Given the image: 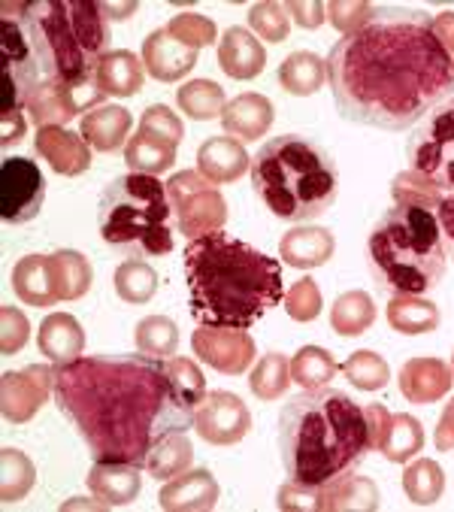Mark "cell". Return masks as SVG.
Here are the masks:
<instances>
[{"label": "cell", "instance_id": "1", "mask_svg": "<svg viewBox=\"0 0 454 512\" xmlns=\"http://www.w3.org/2000/svg\"><path fill=\"white\" fill-rule=\"evenodd\" d=\"M206 379L188 358L91 355L55 364V403L94 461L143 467L152 446L194 428Z\"/></svg>", "mask_w": 454, "mask_h": 512}, {"label": "cell", "instance_id": "2", "mask_svg": "<svg viewBox=\"0 0 454 512\" xmlns=\"http://www.w3.org/2000/svg\"><path fill=\"white\" fill-rule=\"evenodd\" d=\"M327 82L349 122L406 131L454 97V58L418 10H382L330 49Z\"/></svg>", "mask_w": 454, "mask_h": 512}, {"label": "cell", "instance_id": "3", "mask_svg": "<svg viewBox=\"0 0 454 512\" xmlns=\"http://www.w3.org/2000/svg\"><path fill=\"white\" fill-rule=\"evenodd\" d=\"M109 49L97 0H7L0 7V116L25 113L40 85H85Z\"/></svg>", "mask_w": 454, "mask_h": 512}, {"label": "cell", "instance_id": "4", "mask_svg": "<svg viewBox=\"0 0 454 512\" xmlns=\"http://www.w3.org/2000/svg\"><path fill=\"white\" fill-rule=\"evenodd\" d=\"M185 285L191 316L231 331H249L285 297L282 264L221 231L188 243Z\"/></svg>", "mask_w": 454, "mask_h": 512}, {"label": "cell", "instance_id": "5", "mask_svg": "<svg viewBox=\"0 0 454 512\" xmlns=\"http://www.w3.org/2000/svg\"><path fill=\"white\" fill-rule=\"evenodd\" d=\"M279 452L288 479L315 488L355 470L373 452L364 406L327 385L291 397L279 413Z\"/></svg>", "mask_w": 454, "mask_h": 512}, {"label": "cell", "instance_id": "6", "mask_svg": "<svg viewBox=\"0 0 454 512\" xmlns=\"http://www.w3.org/2000/svg\"><path fill=\"white\" fill-rule=\"evenodd\" d=\"M252 188L264 207L285 222L321 219L339 197L333 155L300 134H282L252 158Z\"/></svg>", "mask_w": 454, "mask_h": 512}, {"label": "cell", "instance_id": "7", "mask_svg": "<svg viewBox=\"0 0 454 512\" xmlns=\"http://www.w3.org/2000/svg\"><path fill=\"white\" fill-rule=\"evenodd\" d=\"M367 249L373 279L391 297L433 291L448 267V249L436 213L409 203H394L373 225Z\"/></svg>", "mask_w": 454, "mask_h": 512}, {"label": "cell", "instance_id": "8", "mask_svg": "<svg viewBox=\"0 0 454 512\" xmlns=\"http://www.w3.org/2000/svg\"><path fill=\"white\" fill-rule=\"evenodd\" d=\"M173 207L167 182L158 176H116L100 194L97 228L106 246L128 258H155L173 252Z\"/></svg>", "mask_w": 454, "mask_h": 512}, {"label": "cell", "instance_id": "9", "mask_svg": "<svg viewBox=\"0 0 454 512\" xmlns=\"http://www.w3.org/2000/svg\"><path fill=\"white\" fill-rule=\"evenodd\" d=\"M409 170L427 176L439 191H454V97L430 110L409 137Z\"/></svg>", "mask_w": 454, "mask_h": 512}, {"label": "cell", "instance_id": "10", "mask_svg": "<svg viewBox=\"0 0 454 512\" xmlns=\"http://www.w3.org/2000/svg\"><path fill=\"white\" fill-rule=\"evenodd\" d=\"M167 197L179 234L188 240L215 234L227 222V203L221 191L197 170H182L167 179Z\"/></svg>", "mask_w": 454, "mask_h": 512}, {"label": "cell", "instance_id": "11", "mask_svg": "<svg viewBox=\"0 0 454 512\" xmlns=\"http://www.w3.org/2000/svg\"><path fill=\"white\" fill-rule=\"evenodd\" d=\"M46 200L43 170L31 158H7L0 167V216L7 225H28Z\"/></svg>", "mask_w": 454, "mask_h": 512}, {"label": "cell", "instance_id": "12", "mask_svg": "<svg viewBox=\"0 0 454 512\" xmlns=\"http://www.w3.org/2000/svg\"><path fill=\"white\" fill-rule=\"evenodd\" d=\"M194 431L209 446H237L252 431V413L231 391H206L194 409Z\"/></svg>", "mask_w": 454, "mask_h": 512}, {"label": "cell", "instance_id": "13", "mask_svg": "<svg viewBox=\"0 0 454 512\" xmlns=\"http://www.w3.org/2000/svg\"><path fill=\"white\" fill-rule=\"evenodd\" d=\"M55 394V367L28 364L25 370H7L0 379V409L13 425L31 422L40 406Z\"/></svg>", "mask_w": 454, "mask_h": 512}, {"label": "cell", "instance_id": "14", "mask_svg": "<svg viewBox=\"0 0 454 512\" xmlns=\"http://www.w3.org/2000/svg\"><path fill=\"white\" fill-rule=\"evenodd\" d=\"M191 349L194 355L209 364L212 370L224 373V376H240L249 370V364L255 361L258 349L255 340L246 331H231V328H209L200 325L191 334Z\"/></svg>", "mask_w": 454, "mask_h": 512}, {"label": "cell", "instance_id": "15", "mask_svg": "<svg viewBox=\"0 0 454 512\" xmlns=\"http://www.w3.org/2000/svg\"><path fill=\"white\" fill-rule=\"evenodd\" d=\"M143 67L158 82H179L197 67V49L179 43L167 28H158L143 40Z\"/></svg>", "mask_w": 454, "mask_h": 512}, {"label": "cell", "instance_id": "16", "mask_svg": "<svg viewBox=\"0 0 454 512\" xmlns=\"http://www.w3.org/2000/svg\"><path fill=\"white\" fill-rule=\"evenodd\" d=\"M34 152L61 176H82L91 167V146L70 128H40L34 137Z\"/></svg>", "mask_w": 454, "mask_h": 512}, {"label": "cell", "instance_id": "17", "mask_svg": "<svg viewBox=\"0 0 454 512\" xmlns=\"http://www.w3.org/2000/svg\"><path fill=\"white\" fill-rule=\"evenodd\" d=\"M218 482L209 470H185L164 482L158 506L167 512H206L218 506Z\"/></svg>", "mask_w": 454, "mask_h": 512}, {"label": "cell", "instance_id": "18", "mask_svg": "<svg viewBox=\"0 0 454 512\" xmlns=\"http://www.w3.org/2000/svg\"><path fill=\"white\" fill-rule=\"evenodd\" d=\"M273 119H276V110L270 104V97L246 91L224 107L221 128L227 137H234L240 143H252V140H261L273 128Z\"/></svg>", "mask_w": 454, "mask_h": 512}, {"label": "cell", "instance_id": "19", "mask_svg": "<svg viewBox=\"0 0 454 512\" xmlns=\"http://www.w3.org/2000/svg\"><path fill=\"white\" fill-rule=\"evenodd\" d=\"M397 382H400V394L409 403H436L451 391L454 370L439 358H409Z\"/></svg>", "mask_w": 454, "mask_h": 512}, {"label": "cell", "instance_id": "20", "mask_svg": "<svg viewBox=\"0 0 454 512\" xmlns=\"http://www.w3.org/2000/svg\"><path fill=\"white\" fill-rule=\"evenodd\" d=\"M373 512L379 509V488L373 479L355 470L339 473L336 479L318 485V512Z\"/></svg>", "mask_w": 454, "mask_h": 512}, {"label": "cell", "instance_id": "21", "mask_svg": "<svg viewBox=\"0 0 454 512\" xmlns=\"http://www.w3.org/2000/svg\"><path fill=\"white\" fill-rule=\"evenodd\" d=\"M85 482L103 506H128L143 488L140 467L125 461H94Z\"/></svg>", "mask_w": 454, "mask_h": 512}, {"label": "cell", "instance_id": "22", "mask_svg": "<svg viewBox=\"0 0 454 512\" xmlns=\"http://www.w3.org/2000/svg\"><path fill=\"white\" fill-rule=\"evenodd\" d=\"M218 67L231 79L249 82L261 76V70L267 67V52L252 31L227 28L224 37L218 40Z\"/></svg>", "mask_w": 454, "mask_h": 512}, {"label": "cell", "instance_id": "23", "mask_svg": "<svg viewBox=\"0 0 454 512\" xmlns=\"http://www.w3.org/2000/svg\"><path fill=\"white\" fill-rule=\"evenodd\" d=\"M252 167L249 152L234 137H212L197 149V173L206 176L212 185L237 182Z\"/></svg>", "mask_w": 454, "mask_h": 512}, {"label": "cell", "instance_id": "24", "mask_svg": "<svg viewBox=\"0 0 454 512\" xmlns=\"http://www.w3.org/2000/svg\"><path fill=\"white\" fill-rule=\"evenodd\" d=\"M336 252V240L324 228H294L279 240V255L294 270L324 267Z\"/></svg>", "mask_w": 454, "mask_h": 512}, {"label": "cell", "instance_id": "25", "mask_svg": "<svg viewBox=\"0 0 454 512\" xmlns=\"http://www.w3.org/2000/svg\"><path fill=\"white\" fill-rule=\"evenodd\" d=\"M131 113L125 107H112V104H103L91 113L82 116V125H79V134L85 137V143L94 149V152H116L125 146L128 134H131Z\"/></svg>", "mask_w": 454, "mask_h": 512}, {"label": "cell", "instance_id": "26", "mask_svg": "<svg viewBox=\"0 0 454 512\" xmlns=\"http://www.w3.org/2000/svg\"><path fill=\"white\" fill-rule=\"evenodd\" d=\"M94 79H97V88L106 97H134L146 82V67L134 52L116 49V52L103 55V61L97 64Z\"/></svg>", "mask_w": 454, "mask_h": 512}, {"label": "cell", "instance_id": "27", "mask_svg": "<svg viewBox=\"0 0 454 512\" xmlns=\"http://www.w3.org/2000/svg\"><path fill=\"white\" fill-rule=\"evenodd\" d=\"M37 346H40V352L52 364H67V361L82 358V352H85V331H82V325L70 313H49L43 319V325H40Z\"/></svg>", "mask_w": 454, "mask_h": 512}, {"label": "cell", "instance_id": "28", "mask_svg": "<svg viewBox=\"0 0 454 512\" xmlns=\"http://www.w3.org/2000/svg\"><path fill=\"white\" fill-rule=\"evenodd\" d=\"M13 291L19 294V300H25L28 306H55L61 303L58 291H55V279H52V267H49V255H28L13 267Z\"/></svg>", "mask_w": 454, "mask_h": 512}, {"label": "cell", "instance_id": "29", "mask_svg": "<svg viewBox=\"0 0 454 512\" xmlns=\"http://www.w3.org/2000/svg\"><path fill=\"white\" fill-rule=\"evenodd\" d=\"M439 322H442L439 306L433 300H424L421 294H397L388 303V325L397 334H406V337L433 334Z\"/></svg>", "mask_w": 454, "mask_h": 512}, {"label": "cell", "instance_id": "30", "mask_svg": "<svg viewBox=\"0 0 454 512\" xmlns=\"http://www.w3.org/2000/svg\"><path fill=\"white\" fill-rule=\"evenodd\" d=\"M31 122L40 128H64L70 119L79 116V107L73 100V91L70 85H40L31 100H28V110Z\"/></svg>", "mask_w": 454, "mask_h": 512}, {"label": "cell", "instance_id": "31", "mask_svg": "<svg viewBox=\"0 0 454 512\" xmlns=\"http://www.w3.org/2000/svg\"><path fill=\"white\" fill-rule=\"evenodd\" d=\"M376 322V303L367 291H346L330 306V328L339 337H361Z\"/></svg>", "mask_w": 454, "mask_h": 512}, {"label": "cell", "instance_id": "32", "mask_svg": "<svg viewBox=\"0 0 454 512\" xmlns=\"http://www.w3.org/2000/svg\"><path fill=\"white\" fill-rule=\"evenodd\" d=\"M424 449V428L415 416L406 413H391L388 428L379 440V449L391 464H406Z\"/></svg>", "mask_w": 454, "mask_h": 512}, {"label": "cell", "instance_id": "33", "mask_svg": "<svg viewBox=\"0 0 454 512\" xmlns=\"http://www.w3.org/2000/svg\"><path fill=\"white\" fill-rule=\"evenodd\" d=\"M49 267H52V279H55V291L61 300H79L88 294L91 288V264L82 252L76 249H58L49 255Z\"/></svg>", "mask_w": 454, "mask_h": 512}, {"label": "cell", "instance_id": "34", "mask_svg": "<svg viewBox=\"0 0 454 512\" xmlns=\"http://www.w3.org/2000/svg\"><path fill=\"white\" fill-rule=\"evenodd\" d=\"M327 79V64L315 52H291L279 64V85L294 97L315 94Z\"/></svg>", "mask_w": 454, "mask_h": 512}, {"label": "cell", "instance_id": "35", "mask_svg": "<svg viewBox=\"0 0 454 512\" xmlns=\"http://www.w3.org/2000/svg\"><path fill=\"white\" fill-rule=\"evenodd\" d=\"M176 104L179 110L194 119V122H209V119H221L227 100H224V88L212 79H191L176 91Z\"/></svg>", "mask_w": 454, "mask_h": 512}, {"label": "cell", "instance_id": "36", "mask_svg": "<svg viewBox=\"0 0 454 512\" xmlns=\"http://www.w3.org/2000/svg\"><path fill=\"white\" fill-rule=\"evenodd\" d=\"M191 461H194V446H191L188 434L179 431V434H170L161 443H155L143 467L149 470V476L167 482V479L191 470Z\"/></svg>", "mask_w": 454, "mask_h": 512}, {"label": "cell", "instance_id": "37", "mask_svg": "<svg viewBox=\"0 0 454 512\" xmlns=\"http://www.w3.org/2000/svg\"><path fill=\"white\" fill-rule=\"evenodd\" d=\"M125 161L134 173H143V176H158L164 170H170L176 164V146L170 143H161L143 131H137V137L128 140L125 146Z\"/></svg>", "mask_w": 454, "mask_h": 512}, {"label": "cell", "instance_id": "38", "mask_svg": "<svg viewBox=\"0 0 454 512\" xmlns=\"http://www.w3.org/2000/svg\"><path fill=\"white\" fill-rule=\"evenodd\" d=\"M0 500L4 503H16V500H25L28 494H31V488H34V482H37V467H34V461L25 455V452H19V449H4L0 452Z\"/></svg>", "mask_w": 454, "mask_h": 512}, {"label": "cell", "instance_id": "39", "mask_svg": "<svg viewBox=\"0 0 454 512\" xmlns=\"http://www.w3.org/2000/svg\"><path fill=\"white\" fill-rule=\"evenodd\" d=\"M403 491L415 506H433L439 503L442 491H445V473L436 461L430 458H418L406 467L403 473Z\"/></svg>", "mask_w": 454, "mask_h": 512}, {"label": "cell", "instance_id": "40", "mask_svg": "<svg viewBox=\"0 0 454 512\" xmlns=\"http://www.w3.org/2000/svg\"><path fill=\"white\" fill-rule=\"evenodd\" d=\"M116 294L125 303H149L158 291V273L152 264L140 261V258H128L116 267Z\"/></svg>", "mask_w": 454, "mask_h": 512}, {"label": "cell", "instance_id": "41", "mask_svg": "<svg viewBox=\"0 0 454 512\" xmlns=\"http://www.w3.org/2000/svg\"><path fill=\"white\" fill-rule=\"evenodd\" d=\"M291 382H294V379H291V361H288L285 355H279V352L264 355V358L255 364L252 376H249L252 394L261 397V400H267V403L285 397V391H288Z\"/></svg>", "mask_w": 454, "mask_h": 512}, {"label": "cell", "instance_id": "42", "mask_svg": "<svg viewBox=\"0 0 454 512\" xmlns=\"http://www.w3.org/2000/svg\"><path fill=\"white\" fill-rule=\"evenodd\" d=\"M339 373V364L333 361L330 352L318 349V346H303L294 358H291V379L312 391V388H324L333 376Z\"/></svg>", "mask_w": 454, "mask_h": 512}, {"label": "cell", "instance_id": "43", "mask_svg": "<svg viewBox=\"0 0 454 512\" xmlns=\"http://www.w3.org/2000/svg\"><path fill=\"white\" fill-rule=\"evenodd\" d=\"M137 349L152 358H173L179 349V328L167 316H149L134 328Z\"/></svg>", "mask_w": 454, "mask_h": 512}, {"label": "cell", "instance_id": "44", "mask_svg": "<svg viewBox=\"0 0 454 512\" xmlns=\"http://www.w3.org/2000/svg\"><path fill=\"white\" fill-rule=\"evenodd\" d=\"M339 370H343V376H346L355 388H361V391H379V388H385L388 379H391L388 361H385L382 355L370 352V349L352 352V355L346 358V364L339 367Z\"/></svg>", "mask_w": 454, "mask_h": 512}, {"label": "cell", "instance_id": "45", "mask_svg": "<svg viewBox=\"0 0 454 512\" xmlns=\"http://www.w3.org/2000/svg\"><path fill=\"white\" fill-rule=\"evenodd\" d=\"M391 194H394V203H409V207H424V210H439L442 203V191L421 173L415 170H403L394 176L391 182Z\"/></svg>", "mask_w": 454, "mask_h": 512}, {"label": "cell", "instance_id": "46", "mask_svg": "<svg viewBox=\"0 0 454 512\" xmlns=\"http://www.w3.org/2000/svg\"><path fill=\"white\" fill-rule=\"evenodd\" d=\"M249 25L252 34L267 40V43H282L288 40L291 31V16L282 4H273V0H264V4H255L249 10Z\"/></svg>", "mask_w": 454, "mask_h": 512}, {"label": "cell", "instance_id": "47", "mask_svg": "<svg viewBox=\"0 0 454 512\" xmlns=\"http://www.w3.org/2000/svg\"><path fill=\"white\" fill-rule=\"evenodd\" d=\"M324 10H327V22L336 31H343V37L364 31L367 25H373L382 16V10L373 7V4H346V0H333V4H324Z\"/></svg>", "mask_w": 454, "mask_h": 512}, {"label": "cell", "instance_id": "48", "mask_svg": "<svg viewBox=\"0 0 454 512\" xmlns=\"http://www.w3.org/2000/svg\"><path fill=\"white\" fill-rule=\"evenodd\" d=\"M285 313L294 322H312L321 313V288L315 285L312 276L297 279L288 291H285Z\"/></svg>", "mask_w": 454, "mask_h": 512}, {"label": "cell", "instance_id": "49", "mask_svg": "<svg viewBox=\"0 0 454 512\" xmlns=\"http://www.w3.org/2000/svg\"><path fill=\"white\" fill-rule=\"evenodd\" d=\"M167 31L179 40V43H185V46H191V49H203V46H209L212 40H215V22L212 19H206V16H200V13H182V16H173L170 19V25H167Z\"/></svg>", "mask_w": 454, "mask_h": 512}, {"label": "cell", "instance_id": "50", "mask_svg": "<svg viewBox=\"0 0 454 512\" xmlns=\"http://www.w3.org/2000/svg\"><path fill=\"white\" fill-rule=\"evenodd\" d=\"M140 131L149 134V137H155V140H161V143H170V146H179L182 137H185L182 119H179L170 107H164V104H155V107H149V110L143 113Z\"/></svg>", "mask_w": 454, "mask_h": 512}, {"label": "cell", "instance_id": "51", "mask_svg": "<svg viewBox=\"0 0 454 512\" xmlns=\"http://www.w3.org/2000/svg\"><path fill=\"white\" fill-rule=\"evenodd\" d=\"M28 334H31L28 316L16 310V306H4V310H0V352L4 355L22 352L28 343Z\"/></svg>", "mask_w": 454, "mask_h": 512}, {"label": "cell", "instance_id": "52", "mask_svg": "<svg viewBox=\"0 0 454 512\" xmlns=\"http://www.w3.org/2000/svg\"><path fill=\"white\" fill-rule=\"evenodd\" d=\"M276 506L285 509V512H309V509H318V488L291 479L288 485L279 488Z\"/></svg>", "mask_w": 454, "mask_h": 512}, {"label": "cell", "instance_id": "53", "mask_svg": "<svg viewBox=\"0 0 454 512\" xmlns=\"http://www.w3.org/2000/svg\"><path fill=\"white\" fill-rule=\"evenodd\" d=\"M285 10L306 31H315V28H321L327 22V10H324V4H318V0H312V4H303V0H291V4H285Z\"/></svg>", "mask_w": 454, "mask_h": 512}, {"label": "cell", "instance_id": "54", "mask_svg": "<svg viewBox=\"0 0 454 512\" xmlns=\"http://www.w3.org/2000/svg\"><path fill=\"white\" fill-rule=\"evenodd\" d=\"M436 222H439V231H442L445 249H448V255L454 258V191L442 197L439 210H436Z\"/></svg>", "mask_w": 454, "mask_h": 512}, {"label": "cell", "instance_id": "55", "mask_svg": "<svg viewBox=\"0 0 454 512\" xmlns=\"http://www.w3.org/2000/svg\"><path fill=\"white\" fill-rule=\"evenodd\" d=\"M25 131H28V125H25V116L22 113L0 116V146H4V149L16 146L25 137Z\"/></svg>", "mask_w": 454, "mask_h": 512}, {"label": "cell", "instance_id": "56", "mask_svg": "<svg viewBox=\"0 0 454 512\" xmlns=\"http://www.w3.org/2000/svg\"><path fill=\"white\" fill-rule=\"evenodd\" d=\"M433 440H436V449H442V452L454 449V400L442 409V419L436 425Z\"/></svg>", "mask_w": 454, "mask_h": 512}, {"label": "cell", "instance_id": "57", "mask_svg": "<svg viewBox=\"0 0 454 512\" xmlns=\"http://www.w3.org/2000/svg\"><path fill=\"white\" fill-rule=\"evenodd\" d=\"M433 34L439 37V43L448 49V55L454 58V13H439L433 19Z\"/></svg>", "mask_w": 454, "mask_h": 512}, {"label": "cell", "instance_id": "58", "mask_svg": "<svg viewBox=\"0 0 454 512\" xmlns=\"http://www.w3.org/2000/svg\"><path fill=\"white\" fill-rule=\"evenodd\" d=\"M103 16L106 19H116V22H125L137 13V4H100Z\"/></svg>", "mask_w": 454, "mask_h": 512}, {"label": "cell", "instance_id": "59", "mask_svg": "<svg viewBox=\"0 0 454 512\" xmlns=\"http://www.w3.org/2000/svg\"><path fill=\"white\" fill-rule=\"evenodd\" d=\"M451 370H454V355H451Z\"/></svg>", "mask_w": 454, "mask_h": 512}]
</instances>
